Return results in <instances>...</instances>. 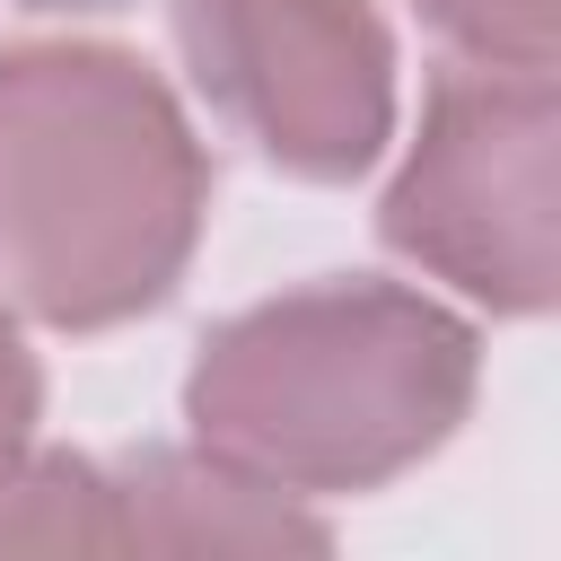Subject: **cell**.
<instances>
[{"instance_id": "obj_1", "label": "cell", "mask_w": 561, "mask_h": 561, "mask_svg": "<svg viewBox=\"0 0 561 561\" xmlns=\"http://www.w3.org/2000/svg\"><path fill=\"white\" fill-rule=\"evenodd\" d=\"M210 219V149L175 88L88 35L0 44V307L44 333L158 316Z\"/></svg>"}, {"instance_id": "obj_2", "label": "cell", "mask_w": 561, "mask_h": 561, "mask_svg": "<svg viewBox=\"0 0 561 561\" xmlns=\"http://www.w3.org/2000/svg\"><path fill=\"white\" fill-rule=\"evenodd\" d=\"M482 394V333L412 280L342 272L237 307L184 368V438L263 491L359 500L430 465Z\"/></svg>"}, {"instance_id": "obj_3", "label": "cell", "mask_w": 561, "mask_h": 561, "mask_svg": "<svg viewBox=\"0 0 561 561\" xmlns=\"http://www.w3.org/2000/svg\"><path fill=\"white\" fill-rule=\"evenodd\" d=\"M386 254L491 316L561 307V79L456 61L421 96V131L377 202Z\"/></svg>"}, {"instance_id": "obj_4", "label": "cell", "mask_w": 561, "mask_h": 561, "mask_svg": "<svg viewBox=\"0 0 561 561\" xmlns=\"http://www.w3.org/2000/svg\"><path fill=\"white\" fill-rule=\"evenodd\" d=\"M193 96L298 184H351L394 140V26L377 0H167Z\"/></svg>"}, {"instance_id": "obj_5", "label": "cell", "mask_w": 561, "mask_h": 561, "mask_svg": "<svg viewBox=\"0 0 561 561\" xmlns=\"http://www.w3.org/2000/svg\"><path fill=\"white\" fill-rule=\"evenodd\" d=\"M114 473L123 552H324V517L202 447H140Z\"/></svg>"}, {"instance_id": "obj_6", "label": "cell", "mask_w": 561, "mask_h": 561, "mask_svg": "<svg viewBox=\"0 0 561 561\" xmlns=\"http://www.w3.org/2000/svg\"><path fill=\"white\" fill-rule=\"evenodd\" d=\"M0 552H123L114 473L70 447H26L0 465Z\"/></svg>"}, {"instance_id": "obj_7", "label": "cell", "mask_w": 561, "mask_h": 561, "mask_svg": "<svg viewBox=\"0 0 561 561\" xmlns=\"http://www.w3.org/2000/svg\"><path fill=\"white\" fill-rule=\"evenodd\" d=\"M412 18L456 61H491V70H552L561 61V0H412Z\"/></svg>"}, {"instance_id": "obj_8", "label": "cell", "mask_w": 561, "mask_h": 561, "mask_svg": "<svg viewBox=\"0 0 561 561\" xmlns=\"http://www.w3.org/2000/svg\"><path fill=\"white\" fill-rule=\"evenodd\" d=\"M35 421H44V359L26 351L18 316L0 307V465L35 447Z\"/></svg>"}, {"instance_id": "obj_9", "label": "cell", "mask_w": 561, "mask_h": 561, "mask_svg": "<svg viewBox=\"0 0 561 561\" xmlns=\"http://www.w3.org/2000/svg\"><path fill=\"white\" fill-rule=\"evenodd\" d=\"M18 9H44V18H88V9H123V0H18Z\"/></svg>"}]
</instances>
